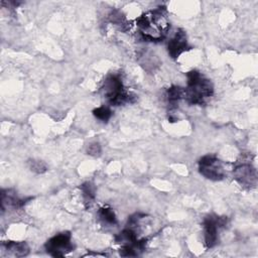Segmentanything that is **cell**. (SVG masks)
<instances>
[{"label": "cell", "instance_id": "cell-1", "mask_svg": "<svg viewBox=\"0 0 258 258\" xmlns=\"http://www.w3.org/2000/svg\"><path fill=\"white\" fill-rule=\"evenodd\" d=\"M136 24L142 38L147 41H160L169 30L166 10L161 7L139 16Z\"/></svg>", "mask_w": 258, "mask_h": 258}, {"label": "cell", "instance_id": "cell-2", "mask_svg": "<svg viewBox=\"0 0 258 258\" xmlns=\"http://www.w3.org/2000/svg\"><path fill=\"white\" fill-rule=\"evenodd\" d=\"M187 87L184 100L190 105H203L207 98L214 93L212 82L198 71H190L186 75Z\"/></svg>", "mask_w": 258, "mask_h": 258}, {"label": "cell", "instance_id": "cell-3", "mask_svg": "<svg viewBox=\"0 0 258 258\" xmlns=\"http://www.w3.org/2000/svg\"><path fill=\"white\" fill-rule=\"evenodd\" d=\"M102 91L108 103L112 106H120L124 103L132 102V97L125 90L123 82L119 75H109L104 81Z\"/></svg>", "mask_w": 258, "mask_h": 258}, {"label": "cell", "instance_id": "cell-4", "mask_svg": "<svg viewBox=\"0 0 258 258\" xmlns=\"http://www.w3.org/2000/svg\"><path fill=\"white\" fill-rule=\"evenodd\" d=\"M46 252L52 257H62L74 250L75 246L72 242L70 232H61L51 237L44 244Z\"/></svg>", "mask_w": 258, "mask_h": 258}, {"label": "cell", "instance_id": "cell-5", "mask_svg": "<svg viewBox=\"0 0 258 258\" xmlns=\"http://www.w3.org/2000/svg\"><path fill=\"white\" fill-rule=\"evenodd\" d=\"M227 217L209 215L204 220V240L208 249L213 248L219 239L220 229L226 227Z\"/></svg>", "mask_w": 258, "mask_h": 258}, {"label": "cell", "instance_id": "cell-6", "mask_svg": "<svg viewBox=\"0 0 258 258\" xmlns=\"http://www.w3.org/2000/svg\"><path fill=\"white\" fill-rule=\"evenodd\" d=\"M199 170L202 175L211 180H221L225 177L224 165L214 154L204 155L199 160Z\"/></svg>", "mask_w": 258, "mask_h": 258}, {"label": "cell", "instance_id": "cell-7", "mask_svg": "<svg viewBox=\"0 0 258 258\" xmlns=\"http://www.w3.org/2000/svg\"><path fill=\"white\" fill-rule=\"evenodd\" d=\"M234 178L245 188H254L257 184V172L255 167L249 163L242 161L234 168Z\"/></svg>", "mask_w": 258, "mask_h": 258}, {"label": "cell", "instance_id": "cell-8", "mask_svg": "<svg viewBox=\"0 0 258 258\" xmlns=\"http://www.w3.org/2000/svg\"><path fill=\"white\" fill-rule=\"evenodd\" d=\"M168 53L172 58H177L181 53L190 49V46L187 42L186 33L183 29L179 28L173 35V37L168 41L167 45Z\"/></svg>", "mask_w": 258, "mask_h": 258}, {"label": "cell", "instance_id": "cell-9", "mask_svg": "<svg viewBox=\"0 0 258 258\" xmlns=\"http://www.w3.org/2000/svg\"><path fill=\"white\" fill-rule=\"evenodd\" d=\"M17 197L16 192L12 189H2L1 190V209H18L22 207L26 202Z\"/></svg>", "mask_w": 258, "mask_h": 258}, {"label": "cell", "instance_id": "cell-10", "mask_svg": "<svg viewBox=\"0 0 258 258\" xmlns=\"http://www.w3.org/2000/svg\"><path fill=\"white\" fill-rule=\"evenodd\" d=\"M2 248L8 255L14 257H24L29 254V246L25 242H15L7 241L2 243Z\"/></svg>", "mask_w": 258, "mask_h": 258}, {"label": "cell", "instance_id": "cell-11", "mask_svg": "<svg viewBox=\"0 0 258 258\" xmlns=\"http://www.w3.org/2000/svg\"><path fill=\"white\" fill-rule=\"evenodd\" d=\"M80 189L82 191V196H83V200L86 208H90L94 204L96 199V186L92 182L86 181L81 184Z\"/></svg>", "mask_w": 258, "mask_h": 258}, {"label": "cell", "instance_id": "cell-12", "mask_svg": "<svg viewBox=\"0 0 258 258\" xmlns=\"http://www.w3.org/2000/svg\"><path fill=\"white\" fill-rule=\"evenodd\" d=\"M99 218L100 220L107 225L114 226L117 224V218L114 211L109 207H103L99 210Z\"/></svg>", "mask_w": 258, "mask_h": 258}, {"label": "cell", "instance_id": "cell-13", "mask_svg": "<svg viewBox=\"0 0 258 258\" xmlns=\"http://www.w3.org/2000/svg\"><path fill=\"white\" fill-rule=\"evenodd\" d=\"M185 97V89L178 86H171L167 90V100L170 104H175Z\"/></svg>", "mask_w": 258, "mask_h": 258}, {"label": "cell", "instance_id": "cell-14", "mask_svg": "<svg viewBox=\"0 0 258 258\" xmlns=\"http://www.w3.org/2000/svg\"><path fill=\"white\" fill-rule=\"evenodd\" d=\"M28 168L35 173H44L47 170V165L44 161L39 159H29L27 161Z\"/></svg>", "mask_w": 258, "mask_h": 258}, {"label": "cell", "instance_id": "cell-15", "mask_svg": "<svg viewBox=\"0 0 258 258\" xmlns=\"http://www.w3.org/2000/svg\"><path fill=\"white\" fill-rule=\"evenodd\" d=\"M93 115L102 122H107L112 117V111L107 106H101L93 110Z\"/></svg>", "mask_w": 258, "mask_h": 258}, {"label": "cell", "instance_id": "cell-16", "mask_svg": "<svg viewBox=\"0 0 258 258\" xmlns=\"http://www.w3.org/2000/svg\"><path fill=\"white\" fill-rule=\"evenodd\" d=\"M102 152V148L99 142H92L87 147V153L91 156H99Z\"/></svg>", "mask_w": 258, "mask_h": 258}]
</instances>
